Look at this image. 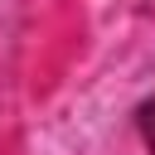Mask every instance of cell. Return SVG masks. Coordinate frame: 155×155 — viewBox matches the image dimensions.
<instances>
[{"label": "cell", "instance_id": "6da1fadb", "mask_svg": "<svg viewBox=\"0 0 155 155\" xmlns=\"http://www.w3.org/2000/svg\"><path fill=\"white\" fill-rule=\"evenodd\" d=\"M136 131H140V140H145V155H155V97H145V102L136 107Z\"/></svg>", "mask_w": 155, "mask_h": 155}, {"label": "cell", "instance_id": "7a4b0ae2", "mask_svg": "<svg viewBox=\"0 0 155 155\" xmlns=\"http://www.w3.org/2000/svg\"><path fill=\"white\" fill-rule=\"evenodd\" d=\"M145 5H150V10H155V0H145Z\"/></svg>", "mask_w": 155, "mask_h": 155}]
</instances>
